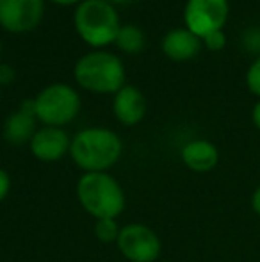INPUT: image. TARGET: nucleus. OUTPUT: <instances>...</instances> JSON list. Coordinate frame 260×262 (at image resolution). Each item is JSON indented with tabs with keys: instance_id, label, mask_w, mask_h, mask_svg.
Wrapping results in <instances>:
<instances>
[{
	"instance_id": "17",
	"label": "nucleus",
	"mask_w": 260,
	"mask_h": 262,
	"mask_svg": "<svg viewBox=\"0 0 260 262\" xmlns=\"http://www.w3.org/2000/svg\"><path fill=\"white\" fill-rule=\"evenodd\" d=\"M201 41L205 43V47H207L208 50H212V52H218V50L225 49L226 36H225V32H223V29H221V31L208 32L207 36H203V38H201Z\"/></svg>"
},
{
	"instance_id": "5",
	"label": "nucleus",
	"mask_w": 260,
	"mask_h": 262,
	"mask_svg": "<svg viewBox=\"0 0 260 262\" xmlns=\"http://www.w3.org/2000/svg\"><path fill=\"white\" fill-rule=\"evenodd\" d=\"M36 118L45 127L68 125L80 111V97L68 84H52L34 98Z\"/></svg>"
},
{
	"instance_id": "23",
	"label": "nucleus",
	"mask_w": 260,
	"mask_h": 262,
	"mask_svg": "<svg viewBox=\"0 0 260 262\" xmlns=\"http://www.w3.org/2000/svg\"><path fill=\"white\" fill-rule=\"evenodd\" d=\"M0 54H2V45H0Z\"/></svg>"
},
{
	"instance_id": "6",
	"label": "nucleus",
	"mask_w": 260,
	"mask_h": 262,
	"mask_svg": "<svg viewBox=\"0 0 260 262\" xmlns=\"http://www.w3.org/2000/svg\"><path fill=\"white\" fill-rule=\"evenodd\" d=\"M116 246L129 262H155L162 252V243L157 232L143 223L122 227Z\"/></svg>"
},
{
	"instance_id": "22",
	"label": "nucleus",
	"mask_w": 260,
	"mask_h": 262,
	"mask_svg": "<svg viewBox=\"0 0 260 262\" xmlns=\"http://www.w3.org/2000/svg\"><path fill=\"white\" fill-rule=\"evenodd\" d=\"M105 2H109L111 6H114V4H127V2H130V0H105Z\"/></svg>"
},
{
	"instance_id": "15",
	"label": "nucleus",
	"mask_w": 260,
	"mask_h": 262,
	"mask_svg": "<svg viewBox=\"0 0 260 262\" xmlns=\"http://www.w3.org/2000/svg\"><path fill=\"white\" fill-rule=\"evenodd\" d=\"M94 237L100 243H116L118 241V235L122 227L118 225L116 220H94Z\"/></svg>"
},
{
	"instance_id": "7",
	"label": "nucleus",
	"mask_w": 260,
	"mask_h": 262,
	"mask_svg": "<svg viewBox=\"0 0 260 262\" xmlns=\"http://www.w3.org/2000/svg\"><path fill=\"white\" fill-rule=\"evenodd\" d=\"M228 18V0H187L184 21L187 29L203 38L208 32L221 31Z\"/></svg>"
},
{
	"instance_id": "8",
	"label": "nucleus",
	"mask_w": 260,
	"mask_h": 262,
	"mask_svg": "<svg viewBox=\"0 0 260 262\" xmlns=\"http://www.w3.org/2000/svg\"><path fill=\"white\" fill-rule=\"evenodd\" d=\"M45 0H0V25L6 31L21 34L39 25Z\"/></svg>"
},
{
	"instance_id": "21",
	"label": "nucleus",
	"mask_w": 260,
	"mask_h": 262,
	"mask_svg": "<svg viewBox=\"0 0 260 262\" xmlns=\"http://www.w3.org/2000/svg\"><path fill=\"white\" fill-rule=\"evenodd\" d=\"M50 2H56V4H59V6H72V4L82 2V0H50Z\"/></svg>"
},
{
	"instance_id": "14",
	"label": "nucleus",
	"mask_w": 260,
	"mask_h": 262,
	"mask_svg": "<svg viewBox=\"0 0 260 262\" xmlns=\"http://www.w3.org/2000/svg\"><path fill=\"white\" fill-rule=\"evenodd\" d=\"M114 43L123 52L137 54L139 50L145 47V34H143L141 29L135 27V25H123V27H120Z\"/></svg>"
},
{
	"instance_id": "9",
	"label": "nucleus",
	"mask_w": 260,
	"mask_h": 262,
	"mask_svg": "<svg viewBox=\"0 0 260 262\" xmlns=\"http://www.w3.org/2000/svg\"><path fill=\"white\" fill-rule=\"evenodd\" d=\"M31 152L38 161L41 162H57L66 154H69L72 139L61 127H41L32 136Z\"/></svg>"
},
{
	"instance_id": "3",
	"label": "nucleus",
	"mask_w": 260,
	"mask_h": 262,
	"mask_svg": "<svg viewBox=\"0 0 260 262\" xmlns=\"http://www.w3.org/2000/svg\"><path fill=\"white\" fill-rule=\"evenodd\" d=\"M75 80L93 93H118L125 86V68L120 57L109 52L86 54L75 64Z\"/></svg>"
},
{
	"instance_id": "1",
	"label": "nucleus",
	"mask_w": 260,
	"mask_h": 262,
	"mask_svg": "<svg viewBox=\"0 0 260 262\" xmlns=\"http://www.w3.org/2000/svg\"><path fill=\"white\" fill-rule=\"evenodd\" d=\"M123 143L116 132L104 127H89L72 138L69 156L84 173H104L120 161Z\"/></svg>"
},
{
	"instance_id": "18",
	"label": "nucleus",
	"mask_w": 260,
	"mask_h": 262,
	"mask_svg": "<svg viewBox=\"0 0 260 262\" xmlns=\"http://www.w3.org/2000/svg\"><path fill=\"white\" fill-rule=\"evenodd\" d=\"M11 186H13V182H11V175L6 171V169L0 168V204L9 196Z\"/></svg>"
},
{
	"instance_id": "16",
	"label": "nucleus",
	"mask_w": 260,
	"mask_h": 262,
	"mask_svg": "<svg viewBox=\"0 0 260 262\" xmlns=\"http://www.w3.org/2000/svg\"><path fill=\"white\" fill-rule=\"evenodd\" d=\"M246 84H248V90L260 98V55L257 57V61L250 66V70H248Z\"/></svg>"
},
{
	"instance_id": "4",
	"label": "nucleus",
	"mask_w": 260,
	"mask_h": 262,
	"mask_svg": "<svg viewBox=\"0 0 260 262\" xmlns=\"http://www.w3.org/2000/svg\"><path fill=\"white\" fill-rule=\"evenodd\" d=\"M120 18L114 7L105 0H82L75 11V29L91 47L112 43L120 31Z\"/></svg>"
},
{
	"instance_id": "10",
	"label": "nucleus",
	"mask_w": 260,
	"mask_h": 262,
	"mask_svg": "<svg viewBox=\"0 0 260 262\" xmlns=\"http://www.w3.org/2000/svg\"><path fill=\"white\" fill-rule=\"evenodd\" d=\"M36 111H34V100L23 102L16 113L9 114L4 123V138L11 145H25L31 143L32 136L36 134Z\"/></svg>"
},
{
	"instance_id": "13",
	"label": "nucleus",
	"mask_w": 260,
	"mask_h": 262,
	"mask_svg": "<svg viewBox=\"0 0 260 262\" xmlns=\"http://www.w3.org/2000/svg\"><path fill=\"white\" fill-rule=\"evenodd\" d=\"M201 50V38L189 29H173L162 39V52L173 61H189Z\"/></svg>"
},
{
	"instance_id": "11",
	"label": "nucleus",
	"mask_w": 260,
	"mask_h": 262,
	"mask_svg": "<svg viewBox=\"0 0 260 262\" xmlns=\"http://www.w3.org/2000/svg\"><path fill=\"white\" fill-rule=\"evenodd\" d=\"M112 113L118 118L120 123L127 125V127H134L146 114L145 97L137 88L123 86L118 93H114Z\"/></svg>"
},
{
	"instance_id": "19",
	"label": "nucleus",
	"mask_w": 260,
	"mask_h": 262,
	"mask_svg": "<svg viewBox=\"0 0 260 262\" xmlns=\"http://www.w3.org/2000/svg\"><path fill=\"white\" fill-rule=\"evenodd\" d=\"M251 209L255 210V214H258L260 216V186L255 189L253 196H251Z\"/></svg>"
},
{
	"instance_id": "2",
	"label": "nucleus",
	"mask_w": 260,
	"mask_h": 262,
	"mask_svg": "<svg viewBox=\"0 0 260 262\" xmlns=\"http://www.w3.org/2000/svg\"><path fill=\"white\" fill-rule=\"evenodd\" d=\"M80 207L94 220H116L125 210L127 196L122 184L104 173H84L75 187Z\"/></svg>"
},
{
	"instance_id": "12",
	"label": "nucleus",
	"mask_w": 260,
	"mask_h": 262,
	"mask_svg": "<svg viewBox=\"0 0 260 262\" xmlns=\"http://www.w3.org/2000/svg\"><path fill=\"white\" fill-rule=\"evenodd\" d=\"M182 162L185 168H189L195 173H208L218 166L219 152L214 143L207 139H195L189 141L180 152Z\"/></svg>"
},
{
	"instance_id": "20",
	"label": "nucleus",
	"mask_w": 260,
	"mask_h": 262,
	"mask_svg": "<svg viewBox=\"0 0 260 262\" xmlns=\"http://www.w3.org/2000/svg\"><path fill=\"white\" fill-rule=\"evenodd\" d=\"M251 120H253L255 127H257L258 130H260V100L253 107V113H251Z\"/></svg>"
}]
</instances>
